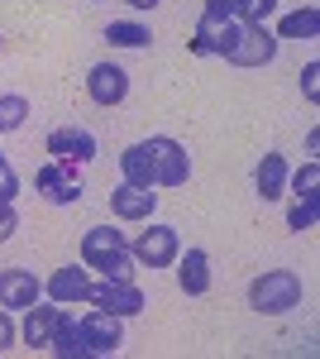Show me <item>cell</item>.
<instances>
[{"instance_id":"cell-1","label":"cell","mask_w":320,"mask_h":359,"mask_svg":"<svg viewBox=\"0 0 320 359\" xmlns=\"http://www.w3.org/2000/svg\"><path fill=\"white\" fill-rule=\"evenodd\" d=\"M277 34L263 25H249V20H225V25L215 29V43L211 53L225 57L230 67H267L272 57H277Z\"/></svg>"},{"instance_id":"cell-2","label":"cell","mask_w":320,"mask_h":359,"mask_svg":"<svg viewBox=\"0 0 320 359\" xmlns=\"http://www.w3.org/2000/svg\"><path fill=\"white\" fill-rule=\"evenodd\" d=\"M81 264L86 269H96L101 278H130L134 269V254H130V240L120 235V230H110V225H91L86 235H81Z\"/></svg>"},{"instance_id":"cell-3","label":"cell","mask_w":320,"mask_h":359,"mask_svg":"<svg viewBox=\"0 0 320 359\" xmlns=\"http://www.w3.org/2000/svg\"><path fill=\"white\" fill-rule=\"evenodd\" d=\"M249 306L258 316H287L301 306V278L292 269H267L249 283Z\"/></svg>"},{"instance_id":"cell-4","label":"cell","mask_w":320,"mask_h":359,"mask_svg":"<svg viewBox=\"0 0 320 359\" xmlns=\"http://www.w3.org/2000/svg\"><path fill=\"white\" fill-rule=\"evenodd\" d=\"M130 254L144 269H172L177 254H182V235H177V225H148V230L134 235Z\"/></svg>"},{"instance_id":"cell-5","label":"cell","mask_w":320,"mask_h":359,"mask_svg":"<svg viewBox=\"0 0 320 359\" xmlns=\"http://www.w3.org/2000/svg\"><path fill=\"white\" fill-rule=\"evenodd\" d=\"M144 144H148V154H153V182H158V187H182L191 177L187 149L172 135H153V139H144Z\"/></svg>"},{"instance_id":"cell-6","label":"cell","mask_w":320,"mask_h":359,"mask_svg":"<svg viewBox=\"0 0 320 359\" xmlns=\"http://www.w3.org/2000/svg\"><path fill=\"white\" fill-rule=\"evenodd\" d=\"M86 302L91 306H101V311H110V316H120V321H125V316H139V311H144V292H139V287H134L130 278H106V283H91V297H86Z\"/></svg>"},{"instance_id":"cell-7","label":"cell","mask_w":320,"mask_h":359,"mask_svg":"<svg viewBox=\"0 0 320 359\" xmlns=\"http://www.w3.org/2000/svg\"><path fill=\"white\" fill-rule=\"evenodd\" d=\"M81 326V340H86V355H96V359H106L115 355L120 345H125V326H120V316H110V311H91V316H81L77 321Z\"/></svg>"},{"instance_id":"cell-8","label":"cell","mask_w":320,"mask_h":359,"mask_svg":"<svg viewBox=\"0 0 320 359\" xmlns=\"http://www.w3.org/2000/svg\"><path fill=\"white\" fill-rule=\"evenodd\" d=\"M34 187L48 196L53 206H72L81 201V182L72 177V163H62V158H48V163L34 172Z\"/></svg>"},{"instance_id":"cell-9","label":"cell","mask_w":320,"mask_h":359,"mask_svg":"<svg viewBox=\"0 0 320 359\" xmlns=\"http://www.w3.org/2000/svg\"><path fill=\"white\" fill-rule=\"evenodd\" d=\"M43 297L57 306H77L91 297V269L86 264H67V269H57L48 283H43Z\"/></svg>"},{"instance_id":"cell-10","label":"cell","mask_w":320,"mask_h":359,"mask_svg":"<svg viewBox=\"0 0 320 359\" xmlns=\"http://www.w3.org/2000/svg\"><path fill=\"white\" fill-rule=\"evenodd\" d=\"M86 91H91V101L96 106H120L125 96H130V72L120 67V62H96L91 72H86Z\"/></svg>"},{"instance_id":"cell-11","label":"cell","mask_w":320,"mask_h":359,"mask_svg":"<svg viewBox=\"0 0 320 359\" xmlns=\"http://www.w3.org/2000/svg\"><path fill=\"white\" fill-rule=\"evenodd\" d=\"M43 297V283L34 278V269H0V306L5 311H29Z\"/></svg>"},{"instance_id":"cell-12","label":"cell","mask_w":320,"mask_h":359,"mask_svg":"<svg viewBox=\"0 0 320 359\" xmlns=\"http://www.w3.org/2000/svg\"><path fill=\"white\" fill-rule=\"evenodd\" d=\"M48 154L62 158V163H91L96 158V135L81 130V125H57L48 135Z\"/></svg>"},{"instance_id":"cell-13","label":"cell","mask_w":320,"mask_h":359,"mask_svg":"<svg viewBox=\"0 0 320 359\" xmlns=\"http://www.w3.org/2000/svg\"><path fill=\"white\" fill-rule=\"evenodd\" d=\"M110 211H115L120 221H148V216L158 211V192H153V187H134V182H120V187L110 192Z\"/></svg>"},{"instance_id":"cell-14","label":"cell","mask_w":320,"mask_h":359,"mask_svg":"<svg viewBox=\"0 0 320 359\" xmlns=\"http://www.w3.org/2000/svg\"><path fill=\"white\" fill-rule=\"evenodd\" d=\"M177 283H182L187 297H206V292H211V254H206V249L177 254Z\"/></svg>"},{"instance_id":"cell-15","label":"cell","mask_w":320,"mask_h":359,"mask_svg":"<svg viewBox=\"0 0 320 359\" xmlns=\"http://www.w3.org/2000/svg\"><path fill=\"white\" fill-rule=\"evenodd\" d=\"M287 158L282 154H263L258 158V168H253V187H258V196L263 201H277V196H287Z\"/></svg>"},{"instance_id":"cell-16","label":"cell","mask_w":320,"mask_h":359,"mask_svg":"<svg viewBox=\"0 0 320 359\" xmlns=\"http://www.w3.org/2000/svg\"><path fill=\"white\" fill-rule=\"evenodd\" d=\"M57 311L62 306L48 302V306H29V316H25V326H20V335H25V345L29 350H48V340H53V326H57Z\"/></svg>"},{"instance_id":"cell-17","label":"cell","mask_w":320,"mask_h":359,"mask_svg":"<svg viewBox=\"0 0 320 359\" xmlns=\"http://www.w3.org/2000/svg\"><path fill=\"white\" fill-rule=\"evenodd\" d=\"M225 20H235V0H206V10H201V25H196V39H191V48H196L201 57H211L215 29L225 25Z\"/></svg>"},{"instance_id":"cell-18","label":"cell","mask_w":320,"mask_h":359,"mask_svg":"<svg viewBox=\"0 0 320 359\" xmlns=\"http://www.w3.org/2000/svg\"><path fill=\"white\" fill-rule=\"evenodd\" d=\"M120 177L134 182V187H158V182H153V154H148V144H144V139L130 144V149L120 154Z\"/></svg>"},{"instance_id":"cell-19","label":"cell","mask_w":320,"mask_h":359,"mask_svg":"<svg viewBox=\"0 0 320 359\" xmlns=\"http://www.w3.org/2000/svg\"><path fill=\"white\" fill-rule=\"evenodd\" d=\"M48 350H53V355H62V359H91V355H86V340H81V326L67 316V311H57V326H53Z\"/></svg>"},{"instance_id":"cell-20","label":"cell","mask_w":320,"mask_h":359,"mask_svg":"<svg viewBox=\"0 0 320 359\" xmlns=\"http://www.w3.org/2000/svg\"><path fill=\"white\" fill-rule=\"evenodd\" d=\"M277 39H320V10H316V5L292 10V15L277 25Z\"/></svg>"},{"instance_id":"cell-21","label":"cell","mask_w":320,"mask_h":359,"mask_svg":"<svg viewBox=\"0 0 320 359\" xmlns=\"http://www.w3.org/2000/svg\"><path fill=\"white\" fill-rule=\"evenodd\" d=\"M106 39L115 43V48H148V43H153L148 25H139V20H110Z\"/></svg>"},{"instance_id":"cell-22","label":"cell","mask_w":320,"mask_h":359,"mask_svg":"<svg viewBox=\"0 0 320 359\" xmlns=\"http://www.w3.org/2000/svg\"><path fill=\"white\" fill-rule=\"evenodd\" d=\"M25 120H29V101L20 91H5V96H0V135L25 130Z\"/></svg>"},{"instance_id":"cell-23","label":"cell","mask_w":320,"mask_h":359,"mask_svg":"<svg viewBox=\"0 0 320 359\" xmlns=\"http://www.w3.org/2000/svg\"><path fill=\"white\" fill-rule=\"evenodd\" d=\"M316 216H320V196H296L292 201V211H287V230H311L316 225Z\"/></svg>"},{"instance_id":"cell-24","label":"cell","mask_w":320,"mask_h":359,"mask_svg":"<svg viewBox=\"0 0 320 359\" xmlns=\"http://www.w3.org/2000/svg\"><path fill=\"white\" fill-rule=\"evenodd\" d=\"M287 192H296V196H320V163H301L296 172H287Z\"/></svg>"},{"instance_id":"cell-25","label":"cell","mask_w":320,"mask_h":359,"mask_svg":"<svg viewBox=\"0 0 320 359\" xmlns=\"http://www.w3.org/2000/svg\"><path fill=\"white\" fill-rule=\"evenodd\" d=\"M272 10L277 0H235V20H249V25H263Z\"/></svg>"},{"instance_id":"cell-26","label":"cell","mask_w":320,"mask_h":359,"mask_svg":"<svg viewBox=\"0 0 320 359\" xmlns=\"http://www.w3.org/2000/svg\"><path fill=\"white\" fill-rule=\"evenodd\" d=\"M301 96H306L311 106H320V62H316V57L301 67Z\"/></svg>"},{"instance_id":"cell-27","label":"cell","mask_w":320,"mask_h":359,"mask_svg":"<svg viewBox=\"0 0 320 359\" xmlns=\"http://www.w3.org/2000/svg\"><path fill=\"white\" fill-rule=\"evenodd\" d=\"M20 196V172L10 168V158L0 154V201H15Z\"/></svg>"},{"instance_id":"cell-28","label":"cell","mask_w":320,"mask_h":359,"mask_svg":"<svg viewBox=\"0 0 320 359\" xmlns=\"http://www.w3.org/2000/svg\"><path fill=\"white\" fill-rule=\"evenodd\" d=\"M15 340H20V326H15V316L0 306V355H5V350H15Z\"/></svg>"},{"instance_id":"cell-29","label":"cell","mask_w":320,"mask_h":359,"mask_svg":"<svg viewBox=\"0 0 320 359\" xmlns=\"http://www.w3.org/2000/svg\"><path fill=\"white\" fill-rule=\"evenodd\" d=\"M15 230H20V211H15V201H0V245H5Z\"/></svg>"},{"instance_id":"cell-30","label":"cell","mask_w":320,"mask_h":359,"mask_svg":"<svg viewBox=\"0 0 320 359\" xmlns=\"http://www.w3.org/2000/svg\"><path fill=\"white\" fill-rule=\"evenodd\" d=\"M125 5H130V10H153L158 0H125Z\"/></svg>"}]
</instances>
